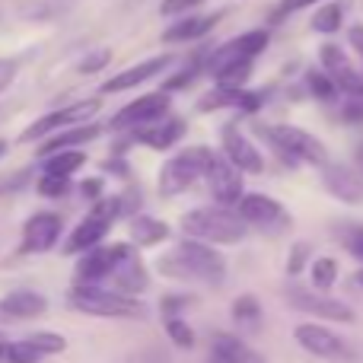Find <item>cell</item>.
<instances>
[{
	"label": "cell",
	"mask_w": 363,
	"mask_h": 363,
	"mask_svg": "<svg viewBox=\"0 0 363 363\" xmlns=\"http://www.w3.org/2000/svg\"><path fill=\"white\" fill-rule=\"evenodd\" d=\"M115 284L121 287V294H140V290L147 287V271H144V264H140V258H138V252L128 245V252H125V258H121V264L115 268Z\"/></svg>",
	"instance_id": "23"
},
{
	"label": "cell",
	"mask_w": 363,
	"mask_h": 363,
	"mask_svg": "<svg viewBox=\"0 0 363 363\" xmlns=\"http://www.w3.org/2000/svg\"><path fill=\"white\" fill-rule=\"evenodd\" d=\"M108 61H112V51H108V48H96V51H89L80 64H77V74H83V77L99 74V70L108 67Z\"/></svg>",
	"instance_id": "37"
},
{
	"label": "cell",
	"mask_w": 363,
	"mask_h": 363,
	"mask_svg": "<svg viewBox=\"0 0 363 363\" xmlns=\"http://www.w3.org/2000/svg\"><path fill=\"white\" fill-rule=\"evenodd\" d=\"M201 4H204V0H163V4H160V13H163V16H179V13H188Z\"/></svg>",
	"instance_id": "40"
},
{
	"label": "cell",
	"mask_w": 363,
	"mask_h": 363,
	"mask_svg": "<svg viewBox=\"0 0 363 363\" xmlns=\"http://www.w3.org/2000/svg\"><path fill=\"white\" fill-rule=\"evenodd\" d=\"M70 306L80 309L86 315H99V319H144L147 309L140 300L128 294H115V290H102L96 284H80L70 290Z\"/></svg>",
	"instance_id": "3"
},
{
	"label": "cell",
	"mask_w": 363,
	"mask_h": 363,
	"mask_svg": "<svg viewBox=\"0 0 363 363\" xmlns=\"http://www.w3.org/2000/svg\"><path fill=\"white\" fill-rule=\"evenodd\" d=\"M315 0H284L281 10H277V16H284V13H294V10H303V6H313Z\"/></svg>",
	"instance_id": "43"
},
{
	"label": "cell",
	"mask_w": 363,
	"mask_h": 363,
	"mask_svg": "<svg viewBox=\"0 0 363 363\" xmlns=\"http://www.w3.org/2000/svg\"><path fill=\"white\" fill-rule=\"evenodd\" d=\"M223 19V13H211V16H198V19H182V23H172L169 29L163 32V42H191V38H201L213 29V26Z\"/></svg>",
	"instance_id": "25"
},
{
	"label": "cell",
	"mask_w": 363,
	"mask_h": 363,
	"mask_svg": "<svg viewBox=\"0 0 363 363\" xmlns=\"http://www.w3.org/2000/svg\"><path fill=\"white\" fill-rule=\"evenodd\" d=\"M160 271L166 277H179V281H201V284H217L223 281L226 264L207 242L198 239H185L176 252L160 258Z\"/></svg>",
	"instance_id": "1"
},
{
	"label": "cell",
	"mask_w": 363,
	"mask_h": 363,
	"mask_svg": "<svg viewBox=\"0 0 363 363\" xmlns=\"http://www.w3.org/2000/svg\"><path fill=\"white\" fill-rule=\"evenodd\" d=\"M99 131H102L99 125H77V128H67V131H61L57 138L45 140L38 153H42V157H45V153H48V157H55V153L74 150V147H80V144H86V140L99 138Z\"/></svg>",
	"instance_id": "24"
},
{
	"label": "cell",
	"mask_w": 363,
	"mask_h": 363,
	"mask_svg": "<svg viewBox=\"0 0 363 363\" xmlns=\"http://www.w3.org/2000/svg\"><path fill=\"white\" fill-rule=\"evenodd\" d=\"M262 106V96L245 93V89H230V86H217L198 102L201 112H217V108H242V112H255Z\"/></svg>",
	"instance_id": "18"
},
{
	"label": "cell",
	"mask_w": 363,
	"mask_h": 363,
	"mask_svg": "<svg viewBox=\"0 0 363 363\" xmlns=\"http://www.w3.org/2000/svg\"><path fill=\"white\" fill-rule=\"evenodd\" d=\"M341 19H345V13H341V6L338 4H325L319 13L313 16V29L315 32H338L341 29Z\"/></svg>",
	"instance_id": "33"
},
{
	"label": "cell",
	"mask_w": 363,
	"mask_h": 363,
	"mask_svg": "<svg viewBox=\"0 0 363 363\" xmlns=\"http://www.w3.org/2000/svg\"><path fill=\"white\" fill-rule=\"evenodd\" d=\"M99 108H102V102H99V99H80V102H70V106L57 108V112L42 115V118L35 121V125L26 128V131L19 134V140H23V144H29V140H38V138H45V134H51V131H61V128L86 125L89 118H96V115H99Z\"/></svg>",
	"instance_id": "7"
},
{
	"label": "cell",
	"mask_w": 363,
	"mask_h": 363,
	"mask_svg": "<svg viewBox=\"0 0 363 363\" xmlns=\"http://www.w3.org/2000/svg\"><path fill=\"white\" fill-rule=\"evenodd\" d=\"M16 80V61H10V57H0V93H4L10 83Z\"/></svg>",
	"instance_id": "41"
},
{
	"label": "cell",
	"mask_w": 363,
	"mask_h": 363,
	"mask_svg": "<svg viewBox=\"0 0 363 363\" xmlns=\"http://www.w3.org/2000/svg\"><path fill=\"white\" fill-rule=\"evenodd\" d=\"M128 236H131L134 245H160L163 239H169V226L157 217H134L131 226H128Z\"/></svg>",
	"instance_id": "26"
},
{
	"label": "cell",
	"mask_w": 363,
	"mask_h": 363,
	"mask_svg": "<svg viewBox=\"0 0 363 363\" xmlns=\"http://www.w3.org/2000/svg\"><path fill=\"white\" fill-rule=\"evenodd\" d=\"M108 223H112V220L99 217V213H89V217L83 220L74 233H70V239L64 242V252L70 255V252H93V249H99V242L106 239V233H108Z\"/></svg>",
	"instance_id": "21"
},
{
	"label": "cell",
	"mask_w": 363,
	"mask_h": 363,
	"mask_svg": "<svg viewBox=\"0 0 363 363\" xmlns=\"http://www.w3.org/2000/svg\"><path fill=\"white\" fill-rule=\"evenodd\" d=\"M354 160H357V169L363 172V140L357 144V150H354Z\"/></svg>",
	"instance_id": "45"
},
{
	"label": "cell",
	"mask_w": 363,
	"mask_h": 363,
	"mask_svg": "<svg viewBox=\"0 0 363 363\" xmlns=\"http://www.w3.org/2000/svg\"><path fill=\"white\" fill-rule=\"evenodd\" d=\"M335 281H338V262H335V258H315L313 262V287L332 290Z\"/></svg>",
	"instance_id": "30"
},
{
	"label": "cell",
	"mask_w": 363,
	"mask_h": 363,
	"mask_svg": "<svg viewBox=\"0 0 363 363\" xmlns=\"http://www.w3.org/2000/svg\"><path fill=\"white\" fill-rule=\"evenodd\" d=\"M48 309V300L35 290H13L0 300V315L4 319H35Z\"/></svg>",
	"instance_id": "19"
},
{
	"label": "cell",
	"mask_w": 363,
	"mask_h": 363,
	"mask_svg": "<svg viewBox=\"0 0 363 363\" xmlns=\"http://www.w3.org/2000/svg\"><path fill=\"white\" fill-rule=\"evenodd\" d=\"M182 230L188 239L198 242H217V245H233L245 236V220L239 213H230L226 207H198L182 217Z\"/></svg>",
	"instance_id": "2"
},
{
	"label": "cell",
	"mask_w": 363,
	"mask_h": 363,
	"mask_svg": "<svg viewBox=\"0 0 363 363\" xmlns=\"http://www.w3.org/2000/svg\"><path fill=\"white\" fill-rule=\"evenodd\" d=\"M220 140H223V157L230 160L239 172H252V176H258V172L264 169L262 153L249 144V138H242V131H239L236 125H226L223 131H220Z\"/></svg>",
	"instance_id": "15"
},
{
	"label": "cell",
	"mask_w": 363,
	"mask_h": 363,
	"mask_svg": "<svg viewBox=\"0 0 363 363\" xmlns=\"http://www.w3.org/2000/svg\"><path fill=\"white\" fill-rule=\"evenodd\" d=\"M322 185L332 198L345 201V204H363V172L351 169L341 163H325L322 166Z\"/></svg>",
	"instance_id": "12"
},
{
	"label": "cell",
	"mask_w": 363,
	"mask_h": 363,
	"mask_svg": "<svg viewBox=\"0 0 363 363\" xmlns=\"http://www.w3.org/2000/svg\"><path fill=\"white\" fill-rule=\"evenodd\" d=\"M4 150H6V144H4V140H0V157H4Z\"/></svg>",
	"instance_id": "47"
},
{
	"label": "cell",
	"mask_w": 363,
	"mask_h": 363,
	"mask_svg": "<svg viewBox=\"0 0 363 363\" xmlns=\"http://www.w3.org/2000/svg\"><path fill=\"white\" fill-rule=\"evenodd\" d=\"M166 67H172V57L169 55H160V57H150V61H140L134 64V67H128L125 74L112 77V80L102 83V93H125V89H134L140 86V83H147L150 77L163 74Z\"/></svg>",
	"instance_id": "17"
},
{
	"label": "cell",
	"mask_w": 363,
	"mask_h": 363,
	"mask_svg": "<svg viewBox=\"0 0 363 363\" xmlns=\"http://www.w3.org/2000/svg\"><path fill=\"white\" fill-rule=\"evenodd\" d=\"M347 42H351V48H357V55L363 57V26H351V29H347Z\"/></svg>",
	"instance_id": "42"
},
{
	"label": "cell",
	"mask_w": 363,
	"mask_h": 363,
	"mask_svg": "<svg viewBox=\"0 0 363 363\" xmlns=\"http://www.w3.org/2000/svg\"><path fill=\"white\" fill-rule=\"evenodd\" d=\"M67 188H70V179H57V176H42V182H38V191L48 194V198H57Z\"/></svg>",
	"instance_id": "39"
},
{
	"label": "cell",
	"mask_w": 363,
	"mask_h": 363,
	"mask_svg": "<svg viewBox=\"0 0 363 363\" xmlns=\"http://www.w3.org/2000/svg\"><path fill=\"white\" fill-rule=\"evenodd\" d=\"M233 51L236 55H242V57H249V61H255L258 55H262L264 48H268V32L264 29H252V32H245V35H239V38H233Z\"/></svg>",
	"instance_id": "28"
},
{
	"label": "cell",
	"mask_w": 363,
	"mask_h": 363,
	"mask_svg": "<svg viewBox=\"0 0 363 363\" xmlns=\"http://www.w3.org/2000/svg\"><path fill=\"white\" fill-rule=\"evenodd\" d=\"M306 262H309V245L306 242H296L294 249H290V258H287V274H300L303 268H306Z\"/></svg>",
	"instance_id": "38"
},
{
	"label": "cell",
	"mask_w": 363,
	"mask_h": 363,
	"mask_svg": "<svg viewBox=\"0 0 363 363\" xmlns=\"http://www.w3.org/2000/svg\"><path fill=\"white\" fill-rule=\"evenodd\" d=\"M294 338H296V345H300L306 354H313V357L335 360V363H354L357 360V354L347 347V341L341 338V335H335L332 328L319 325V322H303V325H296Z\"/></svg>",
	"instance_id": "6"
},
{
	"label": "cell",
	"mask_w": 363,
	"mask_h": 363,
	"mask_svg": "<svg viewBox=\"0 0 363 363\" xmlns=\"http://www.w3.org/2000/svg\"><path fill=\"white\" fill-rule=\"evenodd\" d=\"M233 319L242 322V325H245V322H249V325H255V322L262 319V303H258L255 296H249V294L239 296V300L233 303Z\"/></svg>",
	"instance_id": "34"
},
{
	"label": "cell",
	"mask_w": 363,
	"mask_h": 363,
	"mask_svg": "<svg viewBox=\"0 0 363 363\" xmlns=\"http://www.w3.org/2000/svg\"><path fill=\"white\" fill-rule=\"evenodd\" d=\"M284 296H287L290 306L300 309V313H306V315H319V319H325V322H341V325H351V322H354V309L347 306V303L325 296L322 290L287 287V290H284Z\"/></svg>",
	"instance_id": "8"
},
{
	"label": "cell",
	"mask_w": 363,
	"mask_h": 363,
	"mask_svg": "<svg viewBox=\"0 0 363 363\" xmlns=\"http://www.w3.org/2000/svg\"><path fill=\"white\" fill-rule=\"evenodd\" d=\"M306 86H309V93L322 102H335V96L341 93L338 83H335L325 70H306Z\"/></svg>",
	"instance_id": "29"
},
{
	"label": "cell",
	"mask_w": 363,
	"mask_h": 363,
	"mask_svg": "<svg viewBox=\"0 0 363 363\" xmlns=\"http://www.w3.org/2000/svg\"><path fill=\"white\" fill-rule=\"evenodd\" d=\"M335 233H338L341 245H345L357 262H363V223H341Z\"/></svg>",
	"instance_id": "31"
},
{
	"label": "cell",
	"mask_w": 363,
	"mask_h": 363,
	"mask_svg": "<svg viewBox=\"0 0 363 363\" xmlns=\"http://www.w3.org/2000/svg\"><path fill=\"white\" fill-rule=\"evenodd\" d=\"M4 347H6V341H4V335H0V351H4Z\"/></svg>",
	"instance_id": "48"
},
{
	"label": "cell",
	"mask_w": 363,
	"mask_h": 363,
	"mask_svg": "<svg viewBox=\"0 0 363 363\" xmlns=\"http://www.w3.org/2000/svg\"><path fill=\"white\" fill-rule=\"evenodd\" d=\"M86 163L80 150H64V153H55V157L45 160V176H57V179H70L80 166Z\"/></svg>",
	"instance_id": "27"
},
{
	"label": "cell",
	"mask_w": 363,
	"mask_h": 363,
	"mask_svg": "<svg viewBox=\"0 0 363 363\" xmlns=\"http://www.w3.org/2000/svg\"><path fill=\"white\" fill-rule=\"evenodd\" d=\"M207 188H211L213 201H220L223 207L242 201V176H239V169L230 160L217 157V153H213L211 169H207Z\"/></svg>",
	"instance_id": "11"
},
{
	"label": "cell",
	"mask_w": 363,
	"mask_h": 363,
	"mask_svg": "<svg viewBox=\"0 0 363 363\" xmlns=\"http://www.w3.org/2000/svg\"><path fill=\"white\" fill-rule=\"evenodd\" d=\"M166 335L172 338V345H179L182 351L194 347V332L179 319V315H166Z\"/></svg>",
	"instance_id": "35"
},
{
	"label": "cell",
	"mask_w": 363,
	"mask_h": 363,
	"mask_svg": "<svg viewBox=\"0 0 363 363\" xmlns=\"http://www.w3.org/2000/svg\"><path fill=\"white\" fill-rule=\"evenodd\" d=\"M182 138H185V121L169 118V115L153 121V125H147V128H138V140L147 147H153V150H169V147L179 144Z\"/></svg>",
	"instance_id": "20"
},
{
	"label": "cell",
	"mask_w": 363,
	"mask_h": 363,
	"mask_svg": "<svg viewBox=\"0 0 363 363\" xmlns=\"http://www.w3.org/2000/svg\"><path fill=\"white\" fill-rule=\"evenodd\" d=\"M211 363H264V357L233 335H217L211 347Z\"/></svg>",
	"instance_id": "22"
},
{
	"label": "cell",
	"mask_w": 363,
	"mask_h": 363,
	"mask_svg": "<svg viewBox=\"0 0 363 363\" xmlns=\"http://www.w3.org/2000/svg\"><path fill=\"white\" fill-rule=\"evenodd\" d=\"M26 341H29L35 351H42V354H61L64 347H67V341H64L57 332H35V335H29Z\"/></svg>",
	"instance_id": "36"
},
{
	"label": "cell",
	"mask_w": 363,
	"mask_h": 363,
	"mask_svg": "<svg viewBox=\"0 0 363 363\" xmlns=\"http://www.w3.org/2000/svg\"><path fill=\"white\" fill-rule=\"evenodd\" d=\"M42 357L45 354L35 351L29 341H16V345H6L4 351H0V360H6V363H38Z\"/></svg>",
	"instance_id": "32"
},
{
	"label": "cell",
	"mask_w": 363,
	"mask_h": 363,
	"mask_svg": "<svg viewBox=\"0 0 363 363\" xmlns=\"http://www.w3.org/2000/svg\"><path fill=\"white\" fill-rule=\"evenodd\" d=\"M268 140L284 153L287 160H300V163H313V166H325L328 163V150L319 138H313L309 131H300L294 125H274L268 128Z\"/></svg>",
	"instance_id": "5"
},
{
	"label": "cell",
	"mask_w": 363,
	"mask_h": 363,
	"mask_svg": "<svg viewBox=\"0 0 363 363\" xmlns=\"http://www.w3.org/2000/svg\"><path fill=\"white\" fill-rule=\"evenodd\" d=\"M83 194H86V198H99L102 194V182L99 179H89V182H83Z\"/></svg>",
	"instance_id": "44"
},
{
	"label": "cell",
	"mask_w": 363,
	"mask_h": 363,
	"mask_svg": "<svg viewBox=\"0 0 363 363\" xmlns=\"http://www.w3.org/2000/svg\"><path fill=\"white\" fill-rule=\"evenodd\" d=\"M169 115V99H166V93H150V96H140V99L128 102L121 112H115L112 118V128H118V131H128V128H147L153 125V121L166 118Z\"/></svg>",
	"instance_id": "10"
},
{
	"label": "cell",
	"mask_w": 363,
	"mask_h": 363,
	"mask_svg": "<svg viewBox=\"0 0 363 363\" xmlns=\"http://www.w3.org/2000/svg\"><path fill=\"white\" fill-rule=\"evenodd\" d=\"M354 284H357V287H363V268L357 271V274H354Z\"/></svg>",
	"instance_id": "46"
},
{
	"label": "cell",
	"mask_w": 363,
	"mask_h": 363,
	"mask_svg": "<svg viewBox=\"0 0 363 363\" xmlns=\"http://www.w3.org/2000/svg\"><path fill=\"white\" fill-rule=\"evenodd\" d=\"M125 252H128V245H99V249L86 252L80 258V264H77L80 284H96L102 277H112L115 268L121 264V258H125Z\"/></svg>",
	"instance_id": "14"
},
{
	"label": "cell",
	"mask_w": 363,
	"mask_h": 363,
	"mask_svg": "<svg viewBox=\"0 0 363 363\" xmlns=\"http://www.w3.org/2000/svg\"><path fill=\"white\" fill-rule=\"evenodd\" d=\"M236 213L252 226H262V230H287L290 226V213L284 211L281 201L268 198V194H242V201L236 204Z\"/></svg>",
	"instance_id": "9"
},
{
	"label": "cell",
	"mask_w": 363,
	"mask_h": 363,
	"mask_svg": "<svg viewBox=\"0 0 363 363\" xmlns=\"http://www.w3.org/2000/svg\"><path fill=\"white\" fill-rule=\"evenodd\" d=\"M211 160H213L211 147H191V150H182L179 157H172L169 163L160 169V194H163V198H172V194L188 191L198 179H207Z\"/></svg>",
	"instance_id": "4"
},
{
	"label": "cell",
	"mask_w": 363,
	"mask_h": 363,
	"mask_svg": "<svg viewBox=\"0 0 363 363\" xmlns=\"http://www.w3.org/2000/svg\"><path fill=\"white\" fill-rule=\"evenodd\" d=\"M61 236V217L57 213H35L23 226V252H48Z\"/></svg>",
	"instance_id": "16"
},
{
	"label": "cell",
	"mask_w": 363,
	"mask_h": 363,
	"mask_svg": "<svg viewBox=\"0 0 363 363\" xmlns=\"http://www.w3.org/2000/svg\"><path fill=\"white\" fill-rule=\"evenodd\" d=\"M319 61H322V67H325V74L338 83V89H345L347 96H363V74H357V67L347 61L345 48H338V45H322Z\"/></svg>",
	"instance_id": "13"
}]
</instances>
